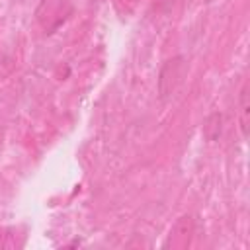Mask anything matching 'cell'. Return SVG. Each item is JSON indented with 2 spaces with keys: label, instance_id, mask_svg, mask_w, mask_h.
<instances>
[{
  "label": "cell",
  "instance_id": "obj_1",
  "mask_svg": "<svg viewBox=\"0 0 250 250\" xmlns=\"http://www.w3.org/2000/svg\"><path fill=\"white\" fill-rule=\"evenodd\" d=\"M70 14L72 6L68 0H41L35 8V18L45 33H53L55 29H59Z\"/></svg>",
  "mask_w": 250,
  "mask_h": 250
},
{
  "label": "cell",
  "instance_id": "obj_2",
  "mask_svg": "<svg viewBox=\"0 0 250 250\" xmlns=\"http://www.w3.org/2000/svg\"><path fill=\"white\" fill-rule=\"evenodd\" d=\"M186 76V62L184 57H174L170 61L164 62V66L160 68V76H158V94L162 100H168L176 94V90L180 88L182 80Z\"/></svg>",
  "mask_w": 250,
  "mask_h": 250
},
{
  "label": "cell",
  "instance_id": "obj_3",
  "mask_svg": "<svg viewBox=\"0 0 250 250\" xmlns=\"http://www.w3.org/2000/svg\"><path fill=\"white\" fill-rule=\"evenodd\" d=\"M193 230H195V221L191 215H182L174 227L170 229V234L164 242V248H178V250H184L189 246L191 242V236H193Z\"/></svg>",
  "mask_w": 250,
  "mask_h": 250
},
{
  "label": "cell",
  "instance_id": "obj_4",
  "mask_svg": "<svg viewBox=\"0 0 250 250\" xmlns=\"http://www.w3.org/2000/svg\"><path fill=\"white\" fill-rule=\"evenodd\" d=\"M238 125L242 139H248V129H250V84L248 80L242 82L240 92H238Z\"/></svg>",
  "mask_w": 250,
  "mask_h": 250
},
{
  "label": "cell",
  "instance_id": "obj_5",
  "mask_svg": "<svg viewBox=\"0 0 250 250\" xmlns=\"http://www.w3.org/2000/svg\"><path fill=\"white\" fill-rule=\"evenodd\" d=\"M221 123H223V115L221 113H211L207 119H205V125H203V133L209 141H215L219 135H221Z\"/></svg>",
  "mask_w": 250,
  "mask_h": 250
}]
</instances>
